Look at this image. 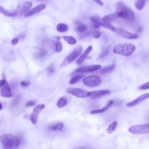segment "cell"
Masks as SVG:
<instances>
[{
	"instance_id": "obj_1",
	"label": "cell",
	"mask_w": 149,
	"mask_h": 149,
	"mask_svg": "<svg viewBox=\"0 0 149 149\" xmlns=\"http://www.w3.org/2000/svg\"><path fill=\"white\" fill-rule=\"evenodd\" d=\"M115 10L119 17L129 22H133L135 19L134 13L133 10L128 8L123 2L119 1L116 3Z\"/></svg>"
},
{
	"instance_id": "obj_2",
	"label": "cell",
	"mask_w": 149,
	"mask_h": 149,
	"mask_svg": "<svg viewBox=\"0 0 149 149\" xmlns=\"http://www.w3.org/2000/svg\"><path fill=\"white\" fill-rule=\"evenodd\" d=\"M0 141L2 147L6 149L17 148L20 143L19 139L10 133H6L1 135Z\"/></svg>"
},
{
	"instance_id": "obj_3",
	"label": "cell",
	"mask_w": 149,
	"mask_h": 149,
	"mask_svg": "<svg viewBox=\"0 0 149 149\" xmlns=\"http://www.w3.org/2000/svg\"><path fill=\"white\" fill-rule=\"evenodd\" d=\"M136 49L134 44L130 43H121L116 45L113 48V52L115 54H119L125 56L131 55Z\"/></svg>"
},
{
	"instance_id": "obj_4",
	"label": "cell",
	"mask_w": 149,
	"mask_h": 149,
	"mask_svg": "<svg viewBox=\"0 0 149 149\" xmlns=\"http://www.w3.org/2000/svg\"><path fill=\"white\" fill-rule=\"evenodd\" d=\"M128 132L134 134H143L149 133V123L135 125L127 129Z\"/></svg>"
},
{
	"instance_id": "obj_5",
	"label": "cell",
	"mask_w": 149,
	"mask_h": 149,
	"mask_svg": "<svg viewBox=\"0 0 149 149\" xmlns=\"http://www.w3.org/2000/svg\"><path fill=\"white\" fill-rule=\"evenodd\" d=\"M90 19L93 23L98 24L99 26H101L104 28L109 29L112 31L115 32L116 30V28L113 26H112L111 24H110V23L105 21L103 18L100 17L98 15L92 16L90 17Z\"/></svg>"
},
{
	"instance_id": "obj_6",
	"label": "cell",
	"mask_w": 149,
	"mask_h": 149,
	"mask_svg": "<svg viewBox=\"0 0 149 149\" xmlns=\"http://www.w3.org/2000/svg\"><path fill=\"white\" fill-rule=\"evenodd\" d=\"M82 51V48L81 47H78L74 49L71 54L68 55L62 61L61 63V66H64L69 65V63L73 62L80 55Z\"/></svg>"
},
{
	"instance_id": "obj_7",
	"label": "cell",
	"mask_w": 149,
	"mask_h": 149,
	"mask_svg": "<svg viewBox=\"0 0 149 149\" xmlns=\"http://www.w3.org/2000/svg\"><path fill=\"white\" fill-rule=\"evenodd\" d=\"M83 83L84 85L88 87H94L99 86L101 83V79L98 76H88L84 77L83 79Z\"/></svg>"
},
{
	"instance_id": "obj_8",
	"label": "cell",
	"mask_w": 149,
	"mask_h": 149,
	"mask_svg": "<svg viewBox=\"0 0 149 149\" xmlns=\"http://www.w3.org/2000/svg\"><path fill=\"white\" fill-rule=\"evenodd\" d=\"M66 92L78 98H83L89 97V92L81 88L69 87L66 89Z\"/></svg>"
},
{
	"instance_id": "obj_9",
	"label": "cell",
	"mask_w": 149,
	"mask_h": 149,
	"mask_svg": "<svg viewBox=\"0 0 149 149\" xmlns=\"http://www.w3.org/2000/svg\"><path fill=\"white\" fill-rule=\"evenodd\" d=\"M45 105L44 104H41L36 105L34 108L33 112L31 113L30 116V120L33 124L36 125L37 123L38 116L40 112L45 108Z\"/></svg>"
},
{
	"instance_id": "obj_10",
	"label": "cell",
	"mask_w": 149,
	"mask_h": 149,
	"mask_svg": "<svg viewBox=\"0 0 149 149\" xmlns=\"http://www.w3.org/2000/svg\"><path fill=\"white\" fill-rule=\"evenodd\" d=\"M101 66L100 65H93L90 66H82L79 68H77L75 70L76 73H89L95 72L97 70L100 69Z\"/></svg>"
},
{
	"instance_id": "obj_11",
	"label": "cell",
	"mask_w": 149,
	"mask_h": 149,
	"mask_svg": "<svg viewBox=\"0 0 149 149\" xmlns=\"http://www.w3.org/2000/svg\"><path fill=\"white\" fill-rule=\"evenodd\" d=\"M115 33H116L117 34H118L119 35H120V36H122L123 38H125L126 39H129V40H133V39H136L138 38V36L136 34L129 32L123 29H116Z\"/></svg>"
},
{
	"instance_id": "obj_12",
	"label": "cell",
	"mask_w": 149,
	"mask_h": 149,
	"mask_svg": "<svg viewBox=\"0 0 149 149\" xmlns=\"http://www.w3.org/2000/svg\"><path fill=\"white\" fill-rule=\"evenodd\" d=\"M1 88V92L0 94L1 96L5 98H10L12 97V92L11 90V88L8 84V83L6 81L5 84L0 87Z\"/></svg>"
},
{
	"instance_id": "obj_13",
	"label": "cell",
	"mask_w": 149,
	"mask_h": 149,
	"mask_svg": "<svg viewBox=\"0 0 149 149\" xmlns=\"http://www.w3.org/2000/svg\"><path fill=\"white\" fill-rule=\"evenodd\" d=\"M46 6L44 3H40L33 8H32L31 10L27 12V13L25 14V17H30L33 15H34L36 14H37L43 10L45 8Z\"/></svg>"
},
{
	"instance_id": "obj_14",
	"label": "cell",
	"mask_w": 149,
	"mask_h": 149,
	"mask_svg": "<svg viewBox=\"0 0 149 149\" xmlns=\"http://www.w3.org/2000/svg\"><path fill=\"white\" fill-rule=\"evenodd\" d=\"M149 98V93H145V94H142L141 95L139 96V97H137V98H136L135 100L129 102H127L126 104V106L127 107H134L137 104H139V103L141 102L142 101H143L144 100L147 99Z\"/></svg>"
},
{
	"instance_id": "obj_15",
	"label": "cell",
	"mask_w": 149,
	"mask_h": 149,
	"mask_svg": "<svg viewBox=\"0 0 149 149\" xmlns=\"http://www.w3.org/2000/svg\"><path fill=\"white\" fill-rule=\"evenodd\" d=\"M31 6L32 3L30 1H24L19 3L16 10L17 13H22L27 11Z\"/></svg>"
},
{
	"instance_id": "obj_16",
	"label": "cell",
	"mask_w": 149,
	"mask_h": 149,
	"mask_svg": "<svg viewBox=\"0 0 149 149\" xmlns=\"http://www.w3.org/2000/svg\"><path fill=\"white\" fill-rule=\"evenodd\" d=\"M110 93L109 90H98L89 92V97L92 98H96L107 95Z\"/></svg>"
},
{
	"instance_id": "obj_17",
	"label": "cell",
	"mask_w": 149,
	"mask_h": 149,
	"mask_svg": "<svg viewBox=\"0 0 149 149\" xmlns=\"http://www.w3.org/2000/svg\"><path fill=\"white\" fill-rule=\"evenodd\" d=\"M93 49V47L91 45L88 46L86 50L84 51V52L81 55V56H80V57L78 58V59L76 61V63L78 65H81L83 62L85 61V59L87 58V57L88 56V54L90 53V52L92 51Z\"/></svg>"
},
{
	"instance_id": "obj_18",
	"label": "cell",
	"mask_w": 149,
	"mask_h": 149,
	"mask_svg": "<svg viewBox=\"0 0 149 149\" xmlns=\"http://www.w3.org/2000/svg\"><path fill=\"white\" fill-rule=\"evenodd\" d=\"M113 104V101L112 100H109L107 104L105 105V107H102V108L98 109H94L90 111V113L91 114H97V113H102L104 112L105 111H106L112 104Z\"/></svg>"
},
{
	"instance_id": "obj_19",
	"label": "cell",
	"mask_w": 149,
	"mask_h": 149,
	"mask_svg": "<svg viewBox=\"0 0 149 149\" xmlns=\"http://www.w3.org/2000/svg\"><path fill=\"white\" fill-rule=\"evenodd\" d=\"M0 12L2 14L4 15L5 16H8V17H13L15 16L17 14V11L16 10H8L2 7V6H0Z\"/></svg>"
},
{
	"instance_id": "obj_20",
	"label": "cell",
	"mask_w": 149,
	"mask_h": 149,
	"mask_svg": "<svg viewBox=\"0 0 149 149\" xmlns=\"http://www.w3.org/2000/svg\"><path fill=\"white\" fill-rule=\"evenodd\" d=\"M118 17H119V16H118L117 13L115 12V13H111V14L104 16L103 17V19L105 21H107L109 23H111V22H113L115 21L116 20H117Z\"/></svg>"
},
{
	"instance_id": "obj_21",
	"label": "cell",
	"mask_w": 149,
	"mask_h": 149,
	"mask_svg": "<svg viewBox=\"0 0 149 149\" xmlns=\"http://www.w3.org/2000/svg\"><path fill=\"white\" fill-rule=\"evenodd\" d=\"M62 38L69 44L74 45L76 44L77 40L76 39L71 36H62Z\"/></svg>"
},
{
	"instance_id": "obj_22",
	"label": "cell",
	"mask_w": 149,
	"mask_h": 149,
	"mask_svg": "<svg viewBox=\"0 0 149 149\" xmlns=\"http://www.w3.org/2000/svg\"><path fill=\"white\" fill-rule=\"evenodd\" d=\"M63 127H64V125L61 122H59V123H57L56 124L50 126L49 127V129L51 130H53V131H56V130L60 131L63 129Z\"/></svg>"
},
{
	"instance_id": "obj_23",
	"label": "cell",
	"mask_w": 149,
	"mask_h": 149,
	"mask_svg": "<svg viewBox=\"0 0 149 149\" xmlns=\"http://www.w3.org/2000/svg\"><path fill=\"white\" fill-rule=\"evenodd\" d=\"M117 125H118V122L115 120L113 122H112L111 124H109L108 126V127L107 128L106 130L107 132V133L108 134H111L112 133H113L115 130L116 129V127H117Z\"/></svg>"
},
{
	"instance_id": "obj_24",
	"label": "cell",
	"mask_w": 149,
	"mask_h": 149,
	"mask_svg": "<svg viewBox=\"0 0 149 149\" xmlns=\"http://www.w3.org/2000/svg\"><path fill=\"white\" fill-rule=\"evenodd\" d=\"M67 102H68V100H67L66 97L63 96L58 100L57 102H56V105L59 108H62L66 105Z\"/></svg>"
},
{
	"instance_id": "obj_25",
	"label": "cell",
	"mask_w": 149,
	"mask_h": 149,
	"mask_svg": "<svg viewBox=\"0 0 149 149\" xmlns=\"http://www.w3.org/2000/svg\"><path fill=\"white\" fill-rule=\"evenodd\" d=\"M68 30V26L65 23H59L56 26V30L60 33L66 32Z\"/></svg>"
},
{
	"instance_id": "obj_26",
	"label": "cell",
	"mask_w": 149,
	"mask_h": 149,
	"mask_svg": "<svg viewBox=\"0 0 149 149\" xmlns=\"http://www.w3.org/2000/svg\"><path fill=\"white\" fill-rule=\"evenodd\" d=\"M146 0H137L134 3V6L137 10H141L144 7Z\"/></svg>"
},
{
	"instance_id": "obj_27",
	"label": "cell",
	"mask_w": 149,
	"mask_h": 149,
	"mask_svg": "<svg viewBox=\"0 0 149 149\" xmlns=\"http://www.w3.org/2000/svg\"><path fill=\"white\" fill-rule=\"evenodd\" d=\"M115 68V65H109L108 66H107L104 68H103L102 69H101L100 70V73L101 74H105V73H107L112 70H113Z\"/></svg>"
},
{
	"instance_id": "obj_28",
	"label": "cell",
	"mask_w": 149,
	"mask_h": 149,
	"mask_svg": "<svg viewBox=\"0 0 149 149\" xmlns=\"http://www.w3.org/2000/svg\"><path fill=\"white\" fill-rule=\"evenodd\" d=\"M83 75L82 74H77L76 75L74 76H73L69 81L70 84H73L74 83H76V82H77L79 80H80V79H81L82 77H83Z\"/></svg>"
},
{
	"instance_id": "obj_29",
	"label": "cell",
	"mask_w": 149,
	"mask_h": 149,
	"mask_svg": "<svg viewBox=\"0 0 149 149\" xmlns=\"http://www.w3.org/2000/svg\"><path fill=\"white\" fill-rule=\"evenodd\" d=\"M87 26L85 24H80L77 25L76 27V31L79 33H83L87 30Z\"/></svg>"
},
{
	"instance_id": "obj_30",
	"label": "cell",
	"mask_w": 149,
	"mask_h": 149,
	"mask_svg": "<svg viewBox=\"0 0 149 149\" xmlns=\"http://www.w3.org/2000/svg\"><path fill=\"white\" fill-rule=\"evenodd\" d=\"M62 44L61 43V42L58 41L56 43L55 45V51L57 52H60L62 51Z\"/></svg>"
},
{
	"instance_id": "obj_31",
	"label": "cell",
	"mask_w": 149,
	"mask_h": 149,
	"mask_svg": "<svg viewBox=\"0 0 149 149\" xmlns=\"http://www.w3.org/2000/svg\"><path fill=\"white\" fill-rule=\"evenodd\" d=\"M90 33L92 35V36L95 38H99L101 36V33L97 30H92L90 31Z\"/></svg>"
},
{
	"instance_id": "obj_32",
	"label": "cell",
	"mask_w": 149,
	"mask_h": 149,
	"mask_svg": "<svg viewBox=\"0 0 149 149\" xmlns=\"http://www.w3.org/2000/svg\"><path fill=\"white\" fill-rule=\"evenodd\" d=\"M108 53H109V49H108V48H104V49L102 51V52H101V54H100L99 58H104V57H105V56H107V55H108Z\"/></svg>"
},
{
	"instance_id": "obj_33",
	"label": "cell",
	"mask_w": 149,
	"mask_h": 149,
	"mask_svg": "<svg viewBox=\"0 0 149 149\" xmlns=\"http://www.w3.org/2000/svg\"><path fill=\"white\" fill-rule=\"evenodd\" d=\"M139 89L140 90H148L149 89V81L144 83V84H141L140 87H139Z\"/></svg>"
},
{
	"instance_id": "obj_34",
	"label": "cell",
	"mask_w": 149,
	"mask_h": 149,
	"mask_svg": "<svg viewBox=\"0 0 149 149\" xmlns=\"http://www.w3.org/2000/svg\"><path fill=\"white\" fill-rule=\"evenodd\" d=\"M36 104V102L34 101H29L26 104V107H29L31 106H34Z\"/></svg>"
},
{
	"instance_id": "obj_35",
	"label": "cell",
	"mask_w": 149,
	"mask_h": 149,
	"mask_svg": "<svg viewBox=\"0 0 149 149\" xmlns=\"http://www.w3.org/2000/svg\"><path fill=\"white\" fill-rule=\"evenodd\" d=\"M29 84H30L29 81H26V80H23L20 82V85L22 87H27L28 86H29Z\"/></svg>"
},
{
	"instance_id": "obj_36",
	"label": "cell",
	"mask_w": 149,
	"mask_h": 149,
	"mask_svg": "<svg viewBox=\"0 0 149 149\" xmlns=\"http://www.w3.org/2000/svg\"><path fill=\"white\" fill-rule=\"evenodd\" d=\"M18 42H19V39H18V38H13V39L12 40L11 44H12V45H16V44H17L18 43Z\"/></svg>"
},
{
	"instance_id": "obj_37",
	"label": "cell",
	"mask_w": 149,
	"mask_h": 149,
	"mask_svg": "<svg viewBox=\"0 0 149 149\" xmlns=\"http://www.w3.org/2000/svg\"><path fill=\"white\" fill-rule=\"evenodd\" d=\"M93 1H94L95 2H96L97 4L100 5V6L104 5V3L102 2V1L101 0H93Z\"/></svg>"
},
{
	"instance_id": "obj_38",
	"label": "cell",
	"mask_w": 149,
	"mask_h": 149,
	"mask_svg": "<svg viewBox=\"0 0 149 149\" xmlns=\"http://www.w3.org/2000/svg\"><path fill=\"white\" fill-rule=\"evenodd\" d=\"M6 82V80L5 79H2V80L0 81V87H2V86H3L5 84Z\"/></svg>"
},
{
	"instance_id": "obj_39",
	"label": "cell",
	"mask_w": 149,
	"mask_h": 149,
	"mask_svg": "<svg viewBox=\"0 0 149 149\" xmlns=\"http://www.w3.org/2000/svg\"><path fill=\"white\" fill-rule=\"evenodd\" d=\"M18 102H19V99H18V98L17 97V98H14L13 101V105H16Z\"/></svg>"
},
{
	"instance_id": "obj_40",
	"label": "cell",
	"mask_w": 149,
	"mask_h": 149,
	"mask_svg": "<svg viewBox=\"0 0 149 149\" xmlns=\"http://www.w3.org/2000/svg\"><path fill=\"white\" fill-rule=\"evenodd\" d=\"M54 68L52 66H50L48 68V71L49 72V73H52L54 72Z\"/></svg>"
}]
</instances>
